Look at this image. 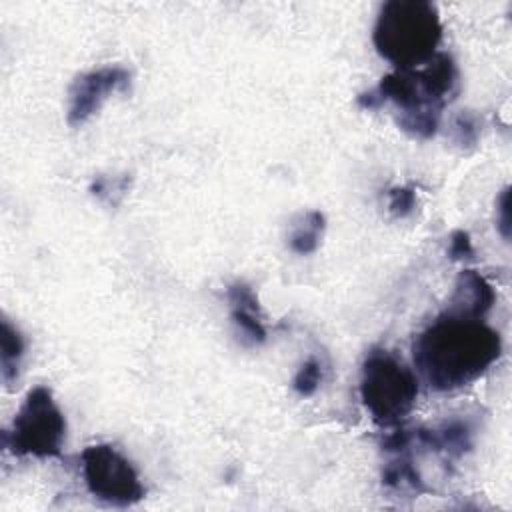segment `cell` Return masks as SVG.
<instances>
[{"instance_id":"1","label":"cell","mask_w":512,"mask_h":512,"mask_svg":"<svg viewBox=\"0 0 512 512\" xmlns=\"http://www.w3.org/2000/svg\"><path fill=\"white\" fill-rule=\"evenodd\" d=\"M502 352L500 334L482 318L444 312L414 336L412 360L436 392L458 390L480 378Z\"/></svg>"},{"instance_id":"2","label":"cell","mask_w":512,"mask_h":512,"mask_svg":"<svg viewBox=\"0 0 512 512\" xmlns=\"http://www.w3.org/2000/svg\"><path fill=\"white\" fill-rule=\"evenodd\" d=\"M458 66L446 52H436L426 64L410 70H394L380 84L358 96V106L378 110L392 104L400 114L398 126L414 138L436 134L444 106L458 92Z\"/></svg>"},{"instance_id":"3","label":"cell","mask_w":512,"mask_h":512,"mask_svg":"<svg viewBox=\"0 0 512 512\" xmlns=\"http://www.w3.org/2000/svg\"><path fill=\"white\" fill-rule=\"evenodd\" d=\"M442 40L438 8L428 0L384 2L372 30L376 52L396 70L426 64Z\"/></svg>"},{"instance_id":"4","label":"cell","mask_w":512,"mask_h":512,"mask_svg":"<svg viewBox=\"0 0 512 512\" xmlns=\"http://www.w3.org/2000/svg\"><path fill=\"white\" fill-rule=\"evenodd\" d=\"M416 396L418 378L400 358L384 348H372L366 354L360 376V398L376 424H400L412 412Z\"/></svg>"},{"instance_id":"5","label":"cell","mask_w":512,"mask_h":512,"mask_svg":"<svg viewBox=\"0 0 512 512\" xmlns=\"http://www.w3.org/2000/svg\"><path fill=\"white\" fill-rule=\"evenodd\" d=\"M2 438L4 448L16 456H60L66 438V418L48 386H36L26 394L10 430Z\"/></svg>"},{"instance_id":"6","label":"cell","mask_w":512,"mask_h":512,"mask_svg":"<svg viewBox=\"0 0 512 512\" xmlns=\"http://www.w3.org/2000/svg\"><path fill=\"white\" fill-rule=\"evenodd\" d=\"M82 478L88 492L112 506H132L146 494L132 462L110 444H92L82 452Z\"/></svg>"},{"instance_id":"7","label":"cell","mask_w":512,"mask_h":512,"mask_svg":"<svg viewBox=\"0 0 512 512\" xmlns=\"http://www.w3.org/2000/svg\"><path fill=\"white\" fill-rule=\"evenodd\" d=\"M132 74L122 66H102L76 76L68 90L66 120L72 128L86 124L116 92L130 88Z\"/></svg>"},{"instance_id":"8","label":"cell","mask_w":512,"mask_h":512,"mask_svg":"<svg viewBox=\"0 0 512 512\" xmlns=\"http://www.w3.org/2000/svg\"><path fill=\"white\" fill-rule=\"evenodd\" d=\"M496 302L492 284L476 270H462L454 282V292L448 300V312L484 318Z\"/></svg>"},{"instance_id":"9","label":"cell","mask_w":512,"mask_h":512,"mask_svg":"<svg viewBox=\"0 0 512 512\" xmlns=\"http://www.w3.org/2000/svg\"><path fill=\"white\" fill-rule=\"evenodd\" d=\"M226 296L230 302V318L238 334H242L248 344H262L266 340V326L252 288L244 282H234L228 286Z\"/></svg>"},{"instance_id":"10","label":"cell","mask_w":512,"mask_h":512,"mask_svg":"<svg viewBox=\"0 0 512 512\" xmlns=\"http://www.w3.org/2000/svg\"><path fill=\"white\" fill-rule=\"evenodd\" d=\"M412 438L434 452L444 454L446 458H462L472 448V428L462 420H450L436 428H420Z\"/></svg>"},{"instance_id":"11","label":"cell","mask_w":512,"mask_h":512,"mask_svg":"<svg viewBox=\"0 0 512 512\" xmlns=\"http://www.w3.org/2000/svg\"><path fill=\"white\" fill-rule=\"evenodd\" d=\"M326 228V218L320 210H308L302 212L294 224L292 230L288 234V246L294 254L306 256L316 252V248L322 242V234Z\"/></svg>"},{"instance_id":"12","label":"cell","mask_w":512,"mask_h":512,"mask_svg":"<svg viewBox=\"0 0 512 512\" xmlns=\"http://www.w3.org/2000/svg\"><path fill=\"white\" fill-rule=\"evenodd\" d=\"M406 452L408 450L396 452L398 458L384 466V470H382V484L386 488H390V490H396V492H412V494L426 492V486H424L416 466L406 456Z\"/></svg>"},{"instance_id":"13","label":"cell","mask_w":512,"mask_h":512,"mask_svg":"<svg viewBox=\"0 0 512 512\" xmlns=\"http://www.w3.org/2000/svg\"><path fill=\"white\" fill-rule=\"evenodd\" d=\"M0 372H2V382L10 386L18 378L20 370V360L24 356V338L10 324L8 318H2V330H0Z\"/></svg>"},{"instance_id":"14","label":"cell","mask_w":512,"mask_h":512,"mask_svg":"<svg viewBox=\"0 0 512 512\" xmlns=\"http://www.w3.org/2000/svg\"><path fill=\"white\" fill-rule=\"evenodd\" d=\"M130 188V176H96L90 184L94 198L108 206H118Z\"/></svg>"},{"instance_id":"15","label":"cell","mask_w":512,"mask_h":512,"mask_svg":"<svg viewBox=\"0 0 512 512\" xmlns=\"http://www.w3.org/2000/svg\"><path fill=\"white\" fill-rule=\"evenodd\" d=\"M322 382V364L318 358H308L300 364L298 372L292 378V388L298 396L308 398L312 396Z\"/></svg>"},{"instance_id":"16","label":"cell","mask_w":512,"mask_h":512,"mask_svg":"<svg viewBox=\"0 0 512 512\" xmlns=\"http://www.w3.org/2000/svg\"><path fill=\"white\" fill-rule=\"evenodd\" d=\"M454 142L462 148H470L480 138V120L470 110H462L452 118Z\"/></svg>"},{"instance_id":"17","label":"cell","mask_w":512,"mask_h":512,"mask_svg":"<svg viewBox=\"0 0 512 512\" xmlns=\"http://www.w3.org/2000/svg\"><path fill=\"white\" fill-rule=\"evenodd\" d=\"M416 208V192L410 186H394L388 190V212L394 218H406Z\"/></svg>"},{"instance_id":"18","label":"cell","mask_w":512,"mask_h":512,"mask_svg":"<svg viewBox=\"0 0 512 512\" xmlns=\"http://www.w3.org/2000/svg\"><path fill=\"white\" fill-rule=\"evenodd\" d=\"M474 256V246L470 234L466 230H454L450 234L448 244V258L450 260H470Z\"/></svg>"},{"instance_id":"19","label":"cell","mask_w":512,"mask_h":512,"mask_svg":"<svg viewBox=\"0 0 512 512\" xmlns=\"http://www.w3.org/2000/svg\"><path fill=\"white\" fill-rule=\"evenodd\" d=\"M498 214H500L498 230L508 240L510 238V218H508V214H510V194H508V188H504L500 198H498Z\"/></svg>"}]
</instances>
